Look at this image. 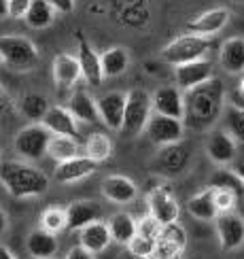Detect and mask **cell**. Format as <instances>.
Instances as JSON below:
<instances>
[{
	"label": "cell",
	"mask_w": 244,
	"mask_h": 259,
	"mask_svg": "<svg viewBox=\"0 0 244 259\" xmlns=\"http://www.w3.org/2000/svg\"><path fill=\"white\" fill-rule=\"evenodd\" d=\"M85 155L93 159L95 164L106 161L113 155V140L104 132H93L87 140H85Z\"/></svg>",
	"instance_id": "d6a6232c"
},
{
	"label": "cell",
	"mask_w": 244,
	"mask_h": 259,
	"mask_svg": "<svg viewBox=\"0 0 244 259\" xmlns=\"http://www.w3.org/2000/svg\"><path fill=\"white\" fill-rule=\"evenodd\" d=\"M98 102V113H100V121L109 127L121 132L123 125V113H125V94L121 92H109L95 98Z\"/></svg>",
	"instance_id": "e0dca14e"
},
{
	"label": "cell",
	"mask_w": 244,
	"mask_h": 259,
	"mask_svg": "<svg viewBox=\"0 0 244 259\" xmlns=\"http://www.w3.org/2000/svg\"><path fill=\"white\" fill-rule=\"evenodd\" d=\"M119 259H144V257H138V255H132V253H127V251H125Z\"/></svg>",
	"instance_id": "681fc988"
},
{
	"label": "cell",
	"mask_w": 244,
	"mask_h": 259,
	"mask_svg": "<svg viewBox=\"0 0 244 259\" xmlns=\"http://www.w3.org/2000/svg\"><path fill=\"white\" fill-rule=\"evenodd\" d=\"M77 60H79L83 79L87 81L89 85H100L102 79H104L100 56L89 45V40L83 36V32H77Z\"/></svg>",
	"instance_id": "2e32d148"
},
{
	"label": "cell",
	"mask_w": 244,
	"mask_h": 259,
	"mask_svg": "<svg viewBox=\"0 0 244 259\" xmlns=\"http://www.w3.org/2000/svg\"><path fill=\"white\" fill-rule=\"evenodd\" d=\"M106 225H109L113 242L123 244V246L130 244V240L138 234V219H134L132 214L125 212V210L111 214L109 221H106Z\"/></svg>",
	"instance_id": "4316f807"
},
{
	"label": "cell",
	"mask_w": 244,
	"mask_h": 259,
	"mask_svg": "<svg viewBox=\"0 0 244 259\" xmlns=\"http://www.w3.org/2000/svg\"><path fill=\"white\" fill-rule=\"evenodd\" d=\"M0 185L17 200L38 198L49 189V177L24 159H0Z\"/></svg>",
	"instance_id": "7a4b0ae2"
},
{
	"label": "cell",
	"mask_w": 244,
	"mask_h": 259,
	"mask_svg": "<svg viewBox=\"0 0 244 259\" xmlns=\"http://www.w3.org/2000/svg\"><path fill=\"white\" fill-rule=\"evenodd\" d=\"M225 111V88L221 79L212 77L204 85L185 92L183 123L191 130H208Z\"/></svg>",
	"instance_id": "6da1fadb"
},
{
	"label": "cell",
	"mask_w": 244,
	"mask_h": 259,
	"mask_svg": "<svg viewBox=\"0 0 244 259\" xmlns=\"http://www.w3.org/2000/svg\"><path fill=\"white\" fill-rule=\"evenodd\" d=\"M40 123L45 125L53 136H70V138L79 136V121L72 117L68 106H60V104L49 106V111L42 117Z\"/></svg>",
	"instance_id": "ac0fdd59"
},
{
	"label": "cell",
	"mask_w": 244,
	"mask_h": 259,
	"mask_svg": "<svg viewBox=\"0 0 244 259\" xmlns=\"http://www.w3.org/2000/svg\"><path fill=\"white\" fill-rule=\"evenodd\" d=\"M229 17L231 15L227 9H210V11H204V13L196 17L193 21H189L185 26V32L187 34H193V36L212 38L229 24Z\"/></svg>",
	"instance_id": "5bb4252c"
},
{
	"label": "cell",
	"mask_w": 244,
	"mask_h": 259,
	"mask_svg": "<svg viewBox=\"0 0 244 259\" xmlns=\"http://www.w3.org/2000/svg\"><path fill=\"white\" fill-rule=\"evenodd\" d=\"M100 64H102L104 79L119 77L130 66V56H127V51L123 47H111L100 56Z\"/></svg>",
	"instance_id": "f546056e"
},
{
	"label": "cell",
	"mask_w": 244,
	"mask_h": 259,
	"mask_svg": "<svg viewBox=\"0 0 244 259\" xmlns=\"http://www.w3.org/2000/svg\"><path fill=\"white\" fill-rule=\"evenodd\" d=\"M40 60L38 47L30 38L21 34H3L0 36V62L11 70L26 72L32 70Z\"/></svg>",
	"instance_id": "3957f363"
},
{
	"label": "cell",
	"mask_w": 244,
	"mask_h": 259,
	"mask_svg": "<svg viewBox=\"0 0 244 259\" xmlns=\"http://www.w3.org/2000/svg\"><path fill=\"white\" fill-rule=\"evenodd\" d=\"M151 98H153V113L155 115L172 117V119L183 121V117H185V94L180 92L176 85L159 88Z\"/></svg>",
	"instance_id": "4fadbf2b"
},
{
	"label": "cell",
	"mask_w": 244,
	"mask_h": 259,
	"mask_svg": "<svg viewBox=\"0 0 244 259\" xmlns=\"http://www.w3.org/2000/svg\"><path fill=\"white\" fill-rule=\"evenodd\" d=\"M49 5L56 9V13H72L74 11V0H49Z\"/></svg>",
	"instance_id": "60d3db41"
},
{
	"label": "cell",
	"mask_w": 244,
	"mask_h": 259,
	"mask_svg": "<svg viewBox=\"0 0 244 259\" xmlns=\"http://www.w3.org/2000/svg\"><path fill=\"white\" fill-rule=\"evenodd\" d=\"M231 3H236V5H242V3H244V0H231Z\"/></svg>",
	"instance_id": "816d5d0a"
},
{
	"label": "cell",
	"mask_w": 244,
	"mask_h": 259,
	"mask_svg": "<svg viewBox=\"0 0 244 259\" xmlns=\"http://www.w3.org/2000/svg\"><path fill=\"white\" fill-rule=\"evenodd\" d=\"M185 249H187V232L176 221V223L164 225L151 259H180Z\"/></svg>",
	"instance_id": "30bf717a"
},
{
	"label": "cell",
	"mask_w": 244,
	"mask_h": 259,
	"mask_svg": "<svg viewBox=\"0 0 244 259\" xmlns=\"http://www.w3.org/2000/svg\"><path fill=\"white\" fill-rule=\"evenodd\" d=\"M155 240H149L144 238V236H134V238L130 240V244L125 246V251L127 253H132V255H138V257H144V259H151L153 251H155Z\"/></svg>",
	"instance_id": "74e56055"
},
{
	"label": "cell",
	"mask_w": 244,
	"mask_h": 259,
	"mask_svg": "<svg viewBox=\"0 0 244 259\" xmlns=\"http://www.w3.org/2000/svg\"><path fill=\"white\" fill-rule=\"evenodd\" d=\"M215 230L223 251H238L244 244V217L240 212H219L215 219Z\"/></svg>",
	"instance_id": "ba28073f"
},
{
	"label": "cell",
	"mask_w": 244,
	"mask_h": 259,
	"mask_svg": "<svg viewBox=\"0 0 244 259\" xmlns=\"http://www.w3.org/2000/svg\"><path fill=\"white\" fill-rule=\"evenodd\" d=\"M102 196L113 204H130L138 198V187L123 175H111L102 181Z\"/></svg>",
	"instance_id": "ffe728a7"
},
{
	"label": "cell",
	"mask_w": 244,
	"mask_h": 259,
	"mask_svg": "<svg viewBox=\"0 0 244 259\" xmlns=\"http://www.w3.org/2000/svg\"><path fill=\"white\" fill-rule=\"evenodd\" d=\"M212 77H215V74H212L210 60H196V62L174 66V85L183 94L198 88V85H204Z\"/></svg>",
	"instance_id": "7c38bea8"
},
{
	"label": "cell",
	"mask_w": 244,
	"mask_h": 259,
	"mask_svg": "<svg viewBox=\"0 0 244 259\" xmlns=\"http://www.w3.org/2000/svg\"><path fill=\"white\" fill-rule=\"evenodd\" d=\"M238 92L244 96V79H242V81H240V85H238Z\"/></svg>",
	"instance_id": "f907efd6"
},
{
	"label": "cell",
	"mask_w": 244,
	"mask_h": 259,
	"mask_svg": "<svg viewBox=\"0 0 244 259\" xmlns=\"http://www.w3.org/2000/svg\"><path fill=\"white\" fill-rule=\"evenodd\" d=\"M215 40L204 38V36H193V34H185L178 36L172 42L162 49V60L170 66H180V64H189L196 60H204V56L215 49Z\"/></svg>",
	"instance_id": "5b68a950"
},
{
	"label": "cell",
	"mask_w": 244,
	"mask_h": 259,
	"mask_svg": "<svg viewBox=\"0 0 244 259\" xmlns=\"http://www.w3.org/2000/svg\"><path fill=\"white\" fill-rule=\"evenodd\" d=\"M111 242H113V238H111V232H109L106 221H95V223L87 225V228H83L79 232V244L85 251H89L91 255L104 253L111 246Z\"/></svg>",
	"instance_id": "603a6c76"
},
{
	"label": "cell",
	"mask_w": 244,
	"mask_h": 259,
	"mask_svg": "<svg viewBox=\"0 0 244 259\" xmlns=\"http://www.w3.org/2000/svg\"><path fill=\"white\" fill-rule=\"evenodd\" d=\"M149 214L155 217L162 225H170L178 221L180 204L176 200V193L168 183H157L155 187L149 189Z\"/></svg>",
	"instance_id": "52a82bcc"
},
{
	"label": "cell",
	"mask_w": 244,
	"mask_h": 259,
	"mask_svg": "<svg viewBox=\"0 0 244 259\" xmlns=\"http://www.w3.org/2000/svg\"><path fill=\"white\" fill-rule=\"evenodd\" d=\"M212 200H215V206L219 212H231L240 204V198L229 189H212Z\"/></svg>",
	"instance_id": "8d00e7d4"
},
{
	"label": "cell",
	"mask_w": 244,
	"mask_h": 259,
	"mask_svg": "<svg viewBox=\"0 0 244 259\" xmlns=\"http://www.w3.org/2000/svg\"><path fill=\"white\" fill-rule=\"evenodd\" d=\"M219 62L225 72L240 74L244 72V38L231 36L221 45L219 49Z\"/></svg>",
	"instance_id": "d4e9b609"
},
{
	"label": "cell",
	"mask_w": 244,
	"mask_h": 259,
	"mask_svg": "<svg viewBox=\"0 0 244 259\" xmlns=\"http://www.w3.org/2000/svg\"><path fill=\"white\" fill-rule=\"evenodd\" d=\"M7 230H9V217H7V212L0 208V236H3Z\"/></svg>",
	"instance_id": "bcb514c9"
},
{
	"label": "cell",
	"mask_w": 244,
	"mask_h": 259,
	"mask_svg": "<svg viewBox=\"0 0 244 259\" xmlns=\"http://www.w3.org/2000/svg\"><path fill=\"white\" fill-rule=\"evenodd\" d=\"M162 230H164V225L159 223L155 217H151V214H147V217L138 219V236H144V238L157 242V238H159V234H162Z\"/></svg>",
	"instance_id": "f35d334b"
},
{
	"label": "cell",
	"mask_w": 244,
	"mask_h": 259,
	"mask_svg": "<svg viewBox=\"0 0 244 259\" xmlns=\"http://www.w3.org/2000/svg\"><path fill=\"white\" fill-rule=\"evenodd\" d=\"M47 153L58 164H62V161L79 157V143H77V138H70V136H51Z\"/></svg>",
	"instance_id": "1f68e13d"
},
{
	"label": "cell",
	"mask_w": 244,
	"mask_h": 259,
	"mask_svg": "<svg viewBox=\"0 0 244 259\" xmlns=\"http://www.w3.org/2000/svg\"><path fill=\"white\" fill-rule=\"evenodd\" d=\"M68 111L72 113V117L77 121H83V123H98L100 121L98 102H95V98H91L85 90H77L70 96Z\"/></svg>",
	"instance_id": "484cf974"
},
{
	"label": "cell",
	"mask_w": 244,
	"mask_h": 259,
	"mask_svg": "<svg viewBox=\"0 0 244 259\" xmlns=\"http://www.w3.org/2000/svg\"><path fill=\"white\" fill-rule=\"evenodd\" d=\"M56 19V9L49 5V0H32L24 21L32 30H45Z\"/></svg>",
	"instance_id": "4dcf8cb0"
},
{
	"label": "cell",
	"mask_w": 244,
	"mask_h": 259,
	"mask_svg": "<svg viewBox=\"0 0 244 259\" xmlns=\"http://www.w3.org/2000/svg\"><path fill=\"white\" fill-rule=\"evenodd\" d=\"M51 136L53 134L42 123H30L26 127H21L19 132L15 134L13 147L24 159L36 161V159H40L42 155L47 153Z\"/></svg>",
	"instance_id": "8992f818"
},
{
	"label": "cell",
	"mask_w": 244,
	"mask_h": 259,
	"mask_svg": "<svg viewBox=\"0 0 244 259\" xmlns=\"http://www.w3.org/2000/svg\"><path fill=\"white\" fill-rule=\"evenodd\" d=\"M208 187H212V189H229V191L236 193L240 200H244V183L240 181V177L233 170H229V172L227 170L215 172L212 179H210V185Z\"/></svg>",
	"instance_id": "836d02e7"
},
{
	"label": "cell",
	"mask_w": 244,
	"mask_h": 259,
	"mask_svg": "<svg viewBox=\"0 0 244 259\" xmlns=\"http://www.w3.org/2000/svg\"><path fill=\"white\" fill-rule=\"evenodd\" d=\"M102 221V206L93 200H77L70 202L66 208V230L81 232L83 228Z\"/></svg>",
	"instance_id": "9a60e30c"
},
{
	"label": "cell",
	"mask_w": 244,
	"mask_h": 259,
	"mask_svg": "<svg viewBox=\"0 0 244 259\" xmlns=\"http://www.w3.org/2000/svg\"><path fill=\"white\" fill-rule=\"evenodd\" d=\"M26 251L30 253L32 259H53V255H58L60 251L58 236L40 228L32 230L26 238Z\"/></svg>",
	"instance_id": "cb8c5ba5"
},
{
	"label": "cell",
	"mask_w": 244,
	"mask_h": 259,
	"mask_svg": "<svg viewBox=\"0 0 244 259\" xmlns=\"http://www.w3.org/2000/svg\"><path fill=\"white\" fill-rule=\"evenodd\" d=\"M185 208L191 217L198 219V221H215L219 210L215 206V200H212V187L202 189L193 198H189Z\"/></svg>",
	"instance_id": "83f0119b"
},
{
	"label": "cell",
	"mask_w": 244,
	"mask_h": 259,
	"mask_svg": "<svg viewBox=\"0 0 244 259\" xmlns=\"http://www.w3.org/2000/svg\"><path fill=\"white\" fill-rule=\"evenodd\" d=\"M17 111L24 115L26 119H30L32 123H40L42 117H45L49 111V100L42 94L30 92V94H24L17 100Z\"/></svg>",
	"instance_id": "f1b7e54d"
},
{
	"label": "cell",
	"mask_w": 244,
	"mask_h": 259,
	"mask_svg": "<svg viewBox=\"0 0 244 259\" xmlns=\"http://www.w3.org/2000/svg\"><path fill=\"white\" fill-rule=\"evenodd\" d=\"M233 172H236V175L240 177V181L244 183V164H238L236 168H233Z\"/></svg>",
	"instance_id": "7dc6e473"
},
{
	"label": "cell",
	"mask_w": 244,
	"mask_h": 259,
	"mask_svg": "<svg viewBox=\"0 0 244 259\" xmlns=\"http://www.w3.org/2000/svg\"><path fill=\"white\" fill-rule=\"evenodd\" d=\"M32 0H7V17L11 19H24Z\"/></svg>",
	"instance_id": "ab89813d"
},
{
	"label": "cell",
	"mask_w": 244,
	"mask_h": 259,
	"mask_svg": "<svg viewBox=\"0 0 244 259\" xmlns=\"http://www.w3.org/2000/svg\"><path fill=\"white\" fill-rule=\"evenodd\" d=\"M98 164L93 159H89L87 155H79V157H72L68 161H62V164L56 166V172H53V179L62 185H68V183H77L91 177Z\"/></svg>",
	"instance_id": "d6986e66"
},
{
	"label": "cell",
	"mask_w": 244,
	"mask_h": 259,
	"mask_svg": "<svg viewBox=\"0 0 244 259\" xmlns=\"http://www.w3.org/2000/svg\"><path fill=\"white\" fill-rule=\"evenodd\" d=\"M223 119H225V125H227L225 132L236 140V143L244 145V111L229 104V106H225V111H223Z\"/></svg>",
	"instance_id": "d590c367"
},
{
	"label": "cell",
	"mask_w": 244,
	"mask_h": 259,
	"mask_svg": "<svg viewBox=\"0 0 244 259\" xmlns=\"http://www.w3.org/2000/svg\"><path fill=\"white\" fill-rule=\"evenodd\" d=\"M9 106H11V98H9V94L5 92L3 85H0V115H3Z\"/></svg>",
	"instance_id": "ee69618b"
},
{
	"label": "cell",
	"mask_w": 244,
	"mask_h": 259,
	"mask_svg": "<svg viewBox=\"0 0 244 259\" xmlns=\"http://www.w3.org/2000/svg\"><path fill=\"white\" fill-rule=\"evenodd\" d=\"M66 259H93V255H91L89 251H85L83 246L79 244V246H72V249L68 251Z\"/></svg>",
	"instance_id": "b9f144b4"
},
{
	"label": "cell",
	"mask_w": 244,
	"mask_h": 259,
	"mask_svg": "<svg viewBox=\"0 0 244 259\" xmlns=\"http://www.w3.org/2000/svg\"><path fill=\"white\" fill-rule=\"evenodd\" d=\"M40 230H45L49 234H60L66 230V208L60 206H49L42 210L40 214Z\"/></svg>",
	"instance_id": "e575fe53"
},
{
	"label": "cell",
	"mask_w": 244,
	"mask_h": 259,
	"mask_svg": "<svg viewBox=\"0 0 244 259\" xmlns=\"http://www.w3.org/2000/svg\"><path fill=\"white\" fill-rule=\"evenodd\" d=\"M0 259H19L13 251L9 249V246H5V244H0Z\"/></svg>",
	"instance_id": "f6af8a7d"
},
{
	"label": "cell",
	"mask_w": 244,
	"mask_h": 259,
	"mask_svg": "<svg viewBox=\"0 0 244 259\" xmlns=\"http://www.w3.org/2000/svg\"><path fill=\"white\" fill-rule=\"evenodd\" d=\"M147 136L151 138V143L157 147H168V145H176L183 140L185 134V123L180 119H172V117H164V115H151V119L147 123Z\"/></svg>",
	"instance_id": "9c48e42d"
},
{
	"label": "cell",
	"mask_w": 244,
	"mask_h": 259,
	"mask_svg": "<svg viewBox=\"0 0 244 259\" xmlns=\"http://www.w3.org/2000/svg\"><path fill=\"white\" fill-rule=\"evenodd\" d=\"M83 77L81 74V66L77 56H70V53H58L53 58V81L60 90H70L74 88V83Z\"/></svg>",
	"instance_id": "7402d4cb"
},
{
	"label": "cell",
	"mask_w": 244,
	"mask_h": 259,
	"mask_svg": "<svg viewBox=\"0 0 244 259\" xmlns=\"http://www.w3.org/2000/svg\"><path fill=\"white\" fill-rule=\"evenodd\" d=\"M153 115V98L147 90L134 88L125 94V113H123V125L121 134L125 138H134L147 130V123Z\"/></svg>",
	"instance_id": "277c9868"
},
{
	"label": "cell",
	"mask_w": 244,
	"mask_h": 259,
	"mask_svg": "<svg viewBox=\"0 0 244 259\" xmlns=\"http://www.w3.org/2000/svg\"><path fill=\"white\" fill-rule=\"evenodd\" d=\"M206 153L219 166L231 164L236 157V140L225 130H212L206 138Z\"/></svg>",
	"instance_id": "44dd1931"
},
{
	"label": "cell",
	"mask_w": 244,
	"mask_h": 259,
	"mask_svg": "<svg viewBox=\"0 0 244 259\" xmlns=\"http://www.w3.org/2000/svg\"><path fill=\"white\" fill-rule=\"evenodd\" d=\"M189 161H191V147L180 140V143L168 145L159 151V155L155 159V168L166 177H176L187 170Z\"/></svg>",
	"instance_id": "8fae6325"
},
{
	"label": "cell",
	"mask_w": 244,
	"mask_h": 259,
	"mask_svg": "<svg viewBox=\"0 0 244 259\" xmlns=\"http://www.w3.org/2000/svg\"><path fill=\"white\" fill-rule=\"evenodd\" d=\"M7 17V0H0V19Z\"/></svg>",
	"instance_id": "c3c4849f"
},
{
	"label": "cell",
	"mask_w": 244,
	"mask_h": 259,
	"mask_svg": "<svg viewBox=\"0 0 244 259\" xmlns=\"http://www.w3.org/2000/svg\"><path fill=\"white\" fill-rule=\"evenodd\" d=\"M229 104L236 106V109H240V111H244V96H242L238 90L229 92Z\"/></svg>",
	"instance_id": "7bdbcfd3"
}]
</instances>
